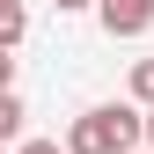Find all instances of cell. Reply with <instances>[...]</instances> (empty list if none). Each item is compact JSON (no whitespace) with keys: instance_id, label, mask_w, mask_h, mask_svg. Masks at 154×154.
Returning a JSON list of instances; mask_svg holds the SVG:
<instances>
[{"instance_id":"1","label":"cell","mask_w":154,"mask_h":154,"mask_svg":"<svg viewBox=\"0 0 154 154\" xmlns=\"http://www.w3.org/2000/svg\"><path fill=\"white\" fill-rule=\"evenodd\" d=\"M132 140H147V118H140V110H125V103H95V110L73 118L66 154H140Z\"/></svg>"},{"instance_id":"2","label":"cell","mask_w":154,"mask_h":154,"mask_svg":"<svg viewBox=\"0 0 154 154\" xmlns=\"http://www.w3.org/2000/svg\"><path fill=\"white\" fill-rule=\"evenodd\" d=\"M95 15H103V29H110V37H140V29L154 22V0H103Z\"/></svg>"},{"instance_id":"3","label":"cell","mask_w":154,"mask_h":154,"mask_svg":"<svg viewBox=\"0 0 154 154\" xmlns=\"http://www.w3.org/2000/svg\"><path fill=\"white\" fill-rule=\"evenodd\" d=\"M22 118H29V110H22V95L8 88V103H0V140H15V147H22Z\"/></svg>"},{"instance_id":"4","label":"cell","mask_w":154,"mask_h":154,"mask_svg":"<svg viewBox=\"0 0 154 154\" xmlns=\"http://www.w3.org/2000/svg\"><path fill=\"white\" fill-rule=\"evenodd\" d=\"M132 95L154 110V59H140V66H132Z\"/></svg>"},{"instance_id":"5","label":"cell","mask_w":154,"mask_h":154,"mask_svg":"<svg viewBox=\"0 0 154 154\" xmlns=\"http://www.w3.org/2000/svg\"><path fill=\"white\" fill-rule=\"evenodd\" d=\"M15 154H59V140H22Z\"/></svg>"},{"instance_id":"6","label":"cell","mask_w":154,"mask_h":154,"mask_svg":"<svg viewBox=\"0 0 154 154\" xmlns=\"http://www.w3.org/2000/svg\"><path fill=\"white\" fill-rule=\"evenodd\" d=\"M59 8H103V0H59Z\"/></svg>"},{"instance_id":"7","label":"cell","mask_w":154,"mask_h":154,"mask_svg":"<svg viewBox=\"0 0 154 154\" xmlns=\"http://www.w3.org/2000/svg\"><path fill=\"white\" fill-rule=\"evenodd\" d=\"M147 147H154V110H147Z\"/></svg>"},{"instance_id":"8","label":"cell","mask_w":154,"mask_h":154,"mask_svg":"<svg viewBox=\"0 0 154 154\" xmlns=\"http://www.w3.org/2000/svg\"><path fill=\"white\" fill-rule=\"evenodd\" d=\"M147 154H154V147H147Z\"/></svg>"}]
</instances>
